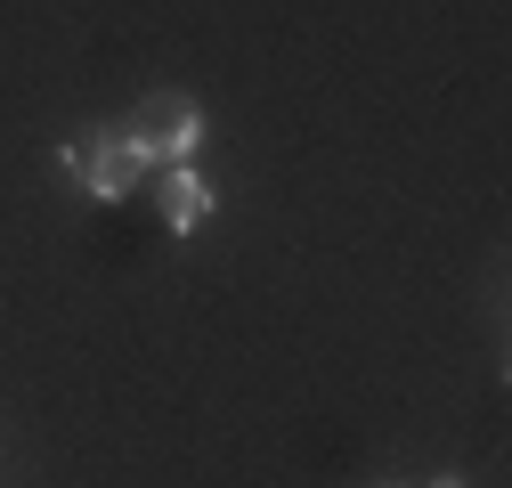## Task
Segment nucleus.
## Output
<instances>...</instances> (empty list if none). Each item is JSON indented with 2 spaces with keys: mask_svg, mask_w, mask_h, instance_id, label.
<instances>
[{
  "mask_svg": "<svg viewBox=\"0 0 512 488\" xmlns=\"http://www.w3.org/2000/svg\"><path fill=\"white\" fill-rule=\"evenodd\" d=\"M57 171H66V179H82V188H90L98 204H122V196L139 188L147 155H139V147H131V131L114 122V131H98V139H74L66 155H57Z\"/></svg>",
  "mask_w": 512,
  "mask_h": 488,
  "instance_id": "2",
  "label": "nucleus"
},
{
  "mask_svg": "<svg viewBox=\"0 0 512 488\" xmlns=\"http://www.w3.org/2000/svg\"><path fill=\"white\" fill-rule=\"evenodd\" d=\"M155 204H163V220H171L179 236H196V228L212 220V188L196 179V163H171V171L155 179Z\"/></svg>",
  "mask_w": 512,
  "mask_h": 488,
  "instance_id": "3",
  "label": "nucleus"
},
{
  "mask_svg": "<svg viewBox=\"0 0 512 488\" xmlns=\"http://www.w3.org/2000/svg\"><path fill=\"white\" fill-rule=\"evenodd\" d=\"M122 131H131V147L147 155V163H187L204 147V106L196 98H179V90H155V98H139V114L122 122Z\"/></svg>",
  "mask_w": 512,
  "mask_h": 488,
  "instance_id": "1",
  "label": "nucleus"
}]
</instances>
